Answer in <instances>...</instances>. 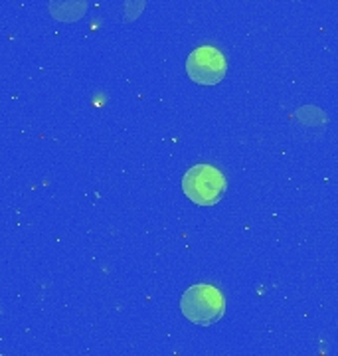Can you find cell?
<instances>
[{"label": "cell", "instance_id": "cell-1", "mask_svg": "<svg viewBox=\"0 0 338 356\" xmlns=\"http://www.w3.org/2000/svg\"><path fill=\"white\" fill-rule=\"evenodd\" d=\"M225 301L224 295L214 285H192L180 297V311L182 315L202 327H210L224 315Z\"/></svg>", "mask_w": 338, "mask_h": 356}, {"label": "cell", "instance_id": "cell-2", "mask_svg": "<svg viewBox=\"0 0 338 356\" xmlns=\"http://www.w3.org/2000/svg\"><path fill=\"white\" fill-rule=\"evenodd\" d=\"M227 182L220 168L212 165H196L188 168L182 178V191L196 206H214L222 200Z\"/></svg>", "mask_w": 338, "mask_h": 356}, {"label": "cell", "instance_id": "cell-3", "mask_svg": "<svg viewBox=\"0 0 338 356\" xmlns=\"http://www.w3.org/2000/svg\"><path fill=\"white\" fill-rule=\"evenodd\" d=\"M188 77L200 86H216L224 79L227 72V62L224 54L212 46H200L188 56Z\"/></svg>", "mask_w": 338, "mask_h": 356}, {"label": "cell", "instance_id": "cell-4", "mask_svg": "<svg viewBox=\"0 0 338 356\" xmlns=\"http://www.w3.org/2000/svg\"><path fill=\"white\" fill-rule=\"evenodd\" d=\"M88 10V0H50V14L60 22H75Z\"/></svg>", "mask_w": 338, "mask_h": 356}]
</instances>
